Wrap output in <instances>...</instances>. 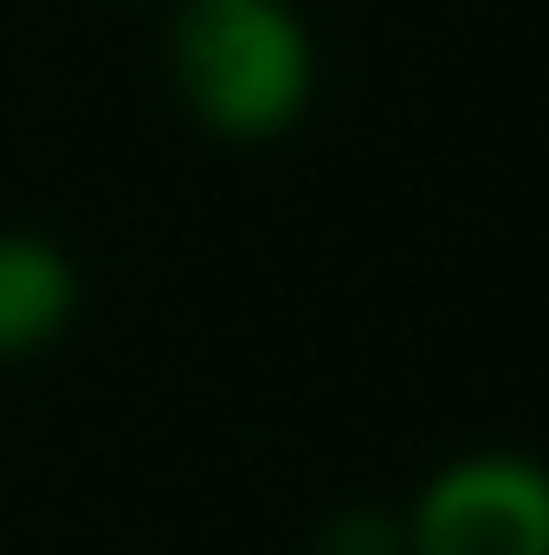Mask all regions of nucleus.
Wrapping results in <instances>:
<instances>
[{"label": "nucleus", "mask_w": 549, "mask_h": 555, "mask_svg": "<svg viewBox=\"0 0 549 555\" xmlns=\"http://www.w3.org/2000/svg\"><path fill=\"white\" fill-rule=\"evenodd\" d=\"M323 555H401V530L375 511H349L343 524H330Z\"/></svg>", "instance_id": "20e7f679"}, {"label": "nucleus", "mask_w": 549, "mask_h": 555, "mask_svg": "<svg viewBox=\"0 0 549 555\" xmlns=\"http://www.w3.org/2000/svg\"><path fill=\"white\" fill-rule=\"evenodd\" d=\"M413 555H549V472L518 452L446 465L408 524Z\"/></svg>", "instance_id": "f03ea898"}, {"label": "nucleus", "mask_w": 549, "mask_h": 555, "mask_svg": "<svg viewBox=\"0 0 549 555\" xmlns=\"http://www.w3.org/2000/svg\"><path fill=\"white\" fill-rule=\"evenodd\" d=\"M175 85L220 137H278L310 104V39L284 0H188Z\"/></svg>", "instance_id": "f257e3e1"}, {"label": "nucleus", "mask_w": 549, "mask_h": 555, "mask_svg": "<svg viewBox=\"0 0 549 555\" xmlns=\"http://www.w3.org/2000/svg\"><path fill=\"white\" fill-rule=\"evenodd\" d=\"M78 278L59 246L33 233H0V356H26L52 343L72 317Z\"/></svg>", "instance_id": "7ed1b4c3"}]
</instances>
